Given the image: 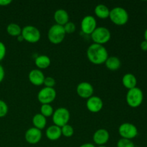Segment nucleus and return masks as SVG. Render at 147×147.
Listing matches in <instances>:
<instances>
[{
	"label": "nucleus",
	"instance_id": "nucleus-38",
	"mask_svg": "<svg viewBox=\"0 0 147 147\" xmlns=\"http://www.w3.org/2000/svg\"><path fill=\"white\" fill-rule=\"evenodd\" d=\"M146 13H147V11H146Z\"/></svg>",
	"mask_w": 147,
	"mask_h": 147
},
{
	"label": "nucleus",
	"instance_id": "nucleus-32",
	"mask_svg": "<svg viewBox=\"0 0 147 147\" xmlns=\"http://www.w3.org/2000/svg\"><path fill=\"white\" fill-rule=\"evenodd\" d=\"M12 1L11 0H0V6L1 7H7L9 5Z\"/></svg>",
	"mask_w": 147,
	"mask_h": 147
},
{
	"label": "nucleus",
	"instance_id": "nucleus-33",
	"mask_svg": "<svg viewBox=\"0 0 147 147\" xmlns=\"http://www.w3.org/2000/svg\"><path fill=\"white\" fill-rule=\"evenodd\" d=\"M140 47L143 51H147V41L146 40L142 41L140 44Z\"/></svg>",
	"mask_w": 147,
	"mask_h": 147
},
{
	"label": "nucleus",
	"instance_id": "nucleus-36",
	"mask_svg": "<svg viewBox=\"0 0 147 147\" xmlns=\"http://www.w3.org/2000/svg\"><path fill=\"white\" fill-rule=\"evenodd\" d=\"M144 39L145 40H146V41H147V28H146V30H145V32H144Z\"/></svg>",
	"mask_w": 147,
	"mask_h": 147
},
{
	"label": "nucleus",
	"instance_id": "nucleus-4",
	"mask_svg": "<svg viewBox=\"0 0 147 147\" xmlns=\"http://www.w3.org/2000/svg\"><path fill=\"white\" fill-rule=\"evenodd\" d=\"M144 100L143 91L139 88L136 87L128 90L126 96L127 104L131 108H137L142 105Z\"/></svg>",
	"mask_w": 147,
	"mask_h": 147
},
{
	"label": "nucleus",
	"instance_id": "nucleus-14",
	"mask_svg": "<svg viewBox=\"0 0 147 147\" xmlns=\"http://www.w3.org/2000/svg\"><path fill=\"white\" fill-rule=\"evenodd\" d=\"M109 139H110L109 132L105 129H98L93 134V142L98 146H103V145H105L109 142Z\"/></svg>",
	"mask_w": 147,
	"mask_h": 147
},
{
	"label": "nucleus",
	"instance_id": "nucleus-25",
	"mask_svg": "<svg viewBox=\"0 0 147 147\" xmlns=\"http://www.w3.org/2000/svg\"><path fill=\"white\" fill-rule=\"evenodd\" d=\"M61 132L62 135L65 137H71L74 134V129H73V126L70 124H66L65 126H63V127H61Z\"/></svg>",
	"mask_w": 147,
	"mask_h": 147
},
{
	"label": "nucleus",
	"instance_id": "nucleus-16",
	"mask_svg": "<svg viewBox=\"0 0 147 147\" xmlns=\"http://www.w3.org/2000/svg\"><path fill=\"white\" fill-rule=\"evenodd\" d=\"M54 20L56 24L64 26L69 22V14L66 10L63 9H59L54 13Z\"/></svg>",
	"mask_w": 147,
	"mask_h": 147
},
{
	"label": "nucleus",
	"instance_id": "nucleus-8",
	"mask_svg": "<svg viewBox=\"0 0 147 147\" xmlns=\"http://www.w3.org/2000/svg\"><path fill=\"white\" fill-rule=\"evenodd\" d=\"M57 93L54 88L44 87L39 91L37 99L41 104H50L55 100Z\"/></svg>",
	"mask_w": 147,
	"mask_h": 147
},
{
	"label": "nucleus",
	"instance_id": "nucleus-10",
	"mask_svg": "<svg viewBox=\"0 0 147 147\" xmlns=\"http://www.w3.org/2000/svg\"><path fill=\"white\" fill-rule=\"evenodd\" d=\"M97 27V21L93 16H85L80 23L82 32L86 34H91Z\"/></svg>",
	"mask_w": 147,
	"mask_h": 147
},
{
	"label": "nucleus",
	"instance_id": "nucleus-29",
	"mask_svg": "<svg viewBox=\"0 0 147 147\" xmlns=\"http://www.w3.org/2000/svg\"><path fill=\"white\" fill-rule=\"evenodd\" d=\"M43 84L45 85V87L54 88L56 84V82L53 77H45Z\"/></svg>",
	"mask_w": 147,
	"mask_h": 147
},
{
	"label": "nucleus",
	"instance_id": "nucleus-22",
	"mask_svg": "<svg viewBox=\"0 0 147 147\" xmlns=\"http://www.w3.org/2000/svg\"><path fill=\"white\" fill-rule=\"evenodd\" d=\"M32 123L34 128L42 130L47 125V118L43 116L41 113H37L32 118Z\"/></svg>",
	"mask_w": 147,
	"mask_h": 147
},
{
	"label": "nucleus",
	"instance_id": "nucleus-9",
	"mask_svg": "<svg viewBox=\"0 0 147 147\" xmlns=\"http://www.w3.org/2000/svg\"><path fill=\"white\" fill-rule=\"evenodd\" d=\"M119 134L123 139L131 140L137 136L139 132L136 126L133 123H123L119 127Z\"/></svg>",
	"mask_w": 147,
	"mask_h": 147
},
{
	"label": "nucleus",
	"instance_id": "nucleus-37",
	"mask_svg": "<svg viewBox=\"0 0 147 147\" xmlns=\"http://www.w3.org/2000/svg\"><path fill=\"white\" fill-rule=\"evenodd\" d=\"M98 147H107V146H106L105 145H103V146H98Z\"/></svg>",
	"mask_w": 147,
	"mask_h": 147
},
{
	"label": "nucleus",
	"instance_id": "nucleus-18",
	"mask_svg": "<svg viewBox=\"0 0 147 147\" xmlns=\"http://www.w3.org/2000/svg\"><path fill=\"white\" fill-rule=\"evenodd\" d=\"M122 84L126 88L130 90L136 87L137 79L132 73H126L122 78Z\"/></svg>",
	"mask_w": 147,
	"mask_h": 147
},
{
	"label": "nucleus",
	"instance_id": "nucleus-35",
	"mask_svg": "<svg viewBox=\"0 0 147 147\" xmlns=\"http://www.w3.org/2000/svg\"><path fill=\"white\" fill-rule=\"evenodd\" d=\"M17 40H18L19 42L24 41V39H23V37H22V34H21V35L18 36V37H17Z\"/></svg>",
	"mask_w": 147,
	"mask_h": 147
},
{
	"label": "nucleus",
	"instance_id": "nucleus-24",
	"mask_svg": "<svg viewBox=\"0 0 147 147\" xmlns=\"http://www.w3.org/2000/svg\"><path fill=\"white\" fill-rule=\"evenodd\" d=\"M54 113L53 106L50 104H42L40 107V113L45 118L50 117Z\"/></svg>",
	"mask_w": 147,
	"mask_h": 147
},
{
	"label": "nucleus",
	"instance_id": "nucleus-13",
	"mask_svg": "<svg viewBox=\"0 0 147 147\" xmlns=\"http://www.w3.org/2000/svg\"><path fill=\"white\" fill-rule=\"evenodd\" d=\"M103 107V102L98 96H93L86 101V108L91 113H98Z\"/></svg>",
	"mask_w": 147,
	"mask_h": 147
},
{
	"label": "nucleus",
	"instance_id": "nucleus-34",
	"mask_svg": "<svg viewBox=\"0 0 147 147\" xmlns=\"http://www.w3.org/2000/svg\"><path fill=\"white\" fill-rule=\"evenodd\" d=\"M79 147H96V146H95V145L93 144L86 143V144H83L80 145Z\"/></svg>",
	"mask_w": 147,
	"mask_h": 147
},
{
	"label": "nucleus",
	"instance_id": "nucleus-28",
	"mask_svg": "<svg viewBox=\"0 0 147 147\" xmlns=\"http://www.w3.org/2000/svg\"><path fill=\"white\" fill-rule=\"evenodd\" d=\"M63 27H64V30L65 31L66 34H72L76 30V24L73 22H68L67 24H65L63 26Z\"/></svg>",
	"mask_w": 147,
	"mask_h": 147
},
{
	"label": "nucleus",
	"instance_id": "nucleus-21",
	"mask_svg": "<svg viewBox=\"0 0 147 147\" xmlns=\"http://www.w3.org/2000/svg\"><path fill=\"white\" fill-rule=\"evenodd\" d=\"M94 13L97 17L102 20L109 18L110 14V9L106 5L103 4H98L94 9Z\"/></svg>",
	"mask_w": 147,
	"mask_h": 147
},
{
	"label": "nucleus",
	"instance_id": "nucleus-7",
	"mask_svg": "<svg viewBox=\"0 0 147 147\" xmlns=\"http://www.w3.org/2000/svg\"><path fill=\"white\" fill-rule=\"evenodd\" d=\"M52 117L54 125L61 128L68 123L70 119V113L66 108L60 107L55 111Z\"/></svg>",
	"mask_w": 147,
	"mask_h": 147
},
{
	"label": "nucleus",
	"instance_id": "nucleus-11",
	"mask_svg": "<svg viewBox=\"0 0 147 147\" xmlns=\"http://www.w3.org/2000/svg\"><path fill=\"white\" fill-rule=\"evenodd\" d=\"M94 88L90 83L81 82L76 88V93L80 98L84 99H88L93 96Z\"/></svg>",
	"mask_w": 147,
	"mask_h": 147
},
{
	"label": "nucleus",
	"instance_id": "nucleus-27",
	"mask_svg": "<svg viewBox=\"0 0 147 147\" xmlns=\"http://www.w3.org/2000/svg\"><path fill=\"white\" fill-rule=\"evenodd\" d=\"M9 108L7 103L2 100H0V118L6 116L8 113Z\"/></svg>",
	"mask_w": 147,
	"mask_h": 147
},
{
	"label": "nucleus",
	"instance_id": "nucleus-2",
	"mask_svg": "<svg viewBox=\"0 0 147 147\" xmlns=\"http://www.w3.org/2000/svg\"><path fill=\"white\" fill-rule=\"evenodd\" d=\"M109 19L114 24L118 26L125 25L129 21V13L123 7H116L110 10Z\"/></svg>",
	"mask_w": 147,
	"mask_h": 147
},
{
	"label": "nucleus",
	"instance_id": "nucleus-12",
	"mask_svg": "<svg viewBox=\"0 0 147 147\" xmlns=\"http://www.w3.org/2000/svg\"><path fill=\"white\" fill-rule=\"evenodd\" d=\"M42 137V134L41 130L34 127L27 129L24 134V139L26 142L30 144H36L39 143Z\"/></svg>",
	"mask_w": 147,
	"mask_h": 147
},
{
	"label": "nucleus",
	"instance_id": "nucleus-31",
	"mask_svg": "<svg viewBox=\"0 0 147 147\" xmlns=\"http://www.w3.org/2000/svg\"><path fill=\"white\" fill-rule=\"evenodd\" d=\"M4 77H5V71H4L3 66L0 64V83L3 81Z\"/></svg>",
	"mask_w": 147,
	"mask_h": 147
},
{
	"label": "nucleus",
	"instance_id": "nucleus-26",
	"mask_svg": "<svg viewBox=\"0 0 147 147\" xmlns=\"http://www.w3.org/2000/svg\"><path fill=\"white\" fill-rule=\"evenodd\" d=\"M116 146H117V147H135L134 144L131 140L123 139V138H121V139L118 141Z\"/></svg>",
	"mask_w": 147,
	"mask_h": 147
},
{
	"label": "nucleus",
	"instance_id": "nucleus-15",
	"mask_svg": "<svg viewBox=\"0 0 147 147\" xmlns=\"http://www.w3.org/2000/svg\"><path fill=\"white\" fill-rule=\"evenodd\" d=\"M28 78L32 84L35 86H40L43 85L45 77L42 70L39 69H33L29 73Z\"/></svg>",
	"mask_w": 147,
	"mask_h": 147
},
{
	"label": "nucleus",
	"instance_id": "nucleus-20",
	"mask_svg": "<svg viewBox=\"0 0 147 147\" xmlns=\"http://www.w3.org/2000/svg\"><path fill=\"white\" fill-rule=\"evenodd\" d=\"M34 63L39 70H44L49 67V66L51 64V60L47 55H41L36 57L34 60Z\"/></svg>",
	"mask_w": 147,
	"mask_h": 147
},
{
	"label": "nucleus",
	"instance_id": "nucleus-6",
	"mask_svg": "<svg viewBox=\"0 0 147 147\" xmlns=\"http://www.w3.org/2000/svg\"><path fill=\"white\" fill-rule=\"evenodd\" d=\"M21 34L24 41L29 43H37L41 38V33L39 29L32 25H27L23 27Z\"/></svg>",
	"mask_w": 147,
	"mask_h": 147
},
{
	"label": "nucleus",
	"instance_id": "nucleus-30",
	"mask_svg": "<svg viewBox=\"0 0 147 147\" xmlns=\"http://www.w3.org/2000/svg\"><path fill=\"white\" fill-rule=\"evenodd\" d=\"M7 53V48L6 46L2 42L0 41V62L4 59Z\"/></svg>",
	"mask_w": 147,
	"mask_h": 147
},
{
	"label": "nucleus",
	"instance_id": "nucleus-5",
	"mask_svg": "<svg viewBox=\"0 0 147 147\" xmlns=\"http://www.w3.org/2000/svg\"><path fill=\"white\" fill-rule=\"evenodd\" d=\"M93 43L103 45L109 42L111 37L110 30L105 27H96V30L90 34Z\"/></svg>",
	"mask_w": 147,
	"mask_h": 147
},
{
	"label": "nucleus",
	"instance_id": "nucleus-19",
	"mask_svg": "<svg viewBox=\"0 0 147 147\" xmlns=\"http://www.w3.org/2000/svg\"><path fill=\"white\" fill-rule=\"evenodd\" d=\"M104 64L109 70L116 71L121 67V62L120 59L116 56H111V57H108Z\"/></svg>",
	"mask_w": 147,
	"mask_h": 147
},
{
	"label": "nucleus",
	"instance_id": "nucleus-3",
	"mask_svg": "<svg viewBox=\"0 0 147 147\" xmlns=\"http://www.w3.org/2000/svg\"><path fill=\"white\" fill-rule=\"evenodd\" d=\"M66 32L63 26L59 24H53L49 29L47 32V38L49 41L54 45L60 44L65 37Z\"/></svg>",
	"mask_w": 147,
	"mask_h": 147
},
{
	"label": "nucleus",
	"instance_id": "nucleus-1",
	"mask_svg": "<svg viewBox=\"0 0 147 147\" xmlns=\"http://www.w3.org/2000/svg\"><path fill=\"white\" fill-rule=\"evenodd\" d=\"M86 54L89 61L96 65L104 64L109 57L108 50L104 46L95 43H93L88 47Z\"/></svg>",
	"mask_w": 147,
	"mask_h": 147
},
{
	"label": "nucleus",
	"instance_id": "nucleus-23",
	"mask_svg": "<svg viewBox=\"0 0 147 147\" xmlns=\"http://www.w3.org/2000/svg\"><path fill=\"white\" fill-rule=\"evenodd\" d=\"M22 30V29L21 28V27L16 23H10L7 27V33L11 37H17L18 36L21 35Z\"/></svg>",
	"mask_w": 147,
	"mask_h": 147
},
{
	"label": "nucleus",
	"instance_id": "nucleus-17",
	"mask_svg": "<svg viewBox=\"0 0 147 147\" xmlns=\"http://www.w3.org/2000/svg\"><path fill=\"white\" fill-rule=\"evenodd\" d=\"M46 137L50 141L58 140L62 136L61 128L56 125H52L47 127L45 131Z\"/></svg>",
	"mask_w": 147,
	"mask_h": 147
}]
</instances>
